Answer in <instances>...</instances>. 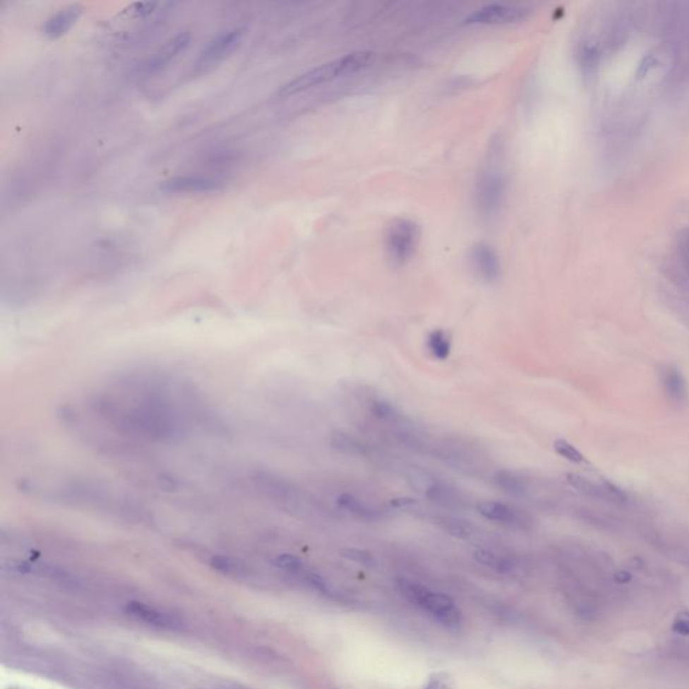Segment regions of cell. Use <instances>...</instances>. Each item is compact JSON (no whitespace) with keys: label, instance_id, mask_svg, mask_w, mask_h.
<instances>
[{"label":"cell","instance_id":"20","mask_svg":"<svg viewBox=\"0 0 689 689\" xmlns=\"http://www.w3.org/2000/svg\"><path fill=\"white\" fill-rule=\"evenodd\" d=\"M664 387L668 396L677 402H684L688 397V387L687 381L680 373L678 369L671 368L666 371L664 377Z\"/></svg>","mask_w":689,"mask_h":689},{"label":"cell","instance_id":"32","mask_svg":"<svg viewBox=\"0 0 689 689\" xmlns=\"http://www.w3.org/2000/svg\"><path fill=\"white\" fill-rule=\"evenodd\" d=\"M426 689H443V685L441 683V680H432L430 683V685Z\"/></svg>","mask_w":689,"mask_h":689},{"label":"cell","instance_id":"18","mask_svg":"<svg viewBox=\"0 0 689 689\" xmlns=\"http://www.w3.org/2000/svg\"><path fill=\"white\" fill-rule=\"evenodd\" d=\"M329 443L332 450L346 455H357V457L366 455V447L362 445L359 439L342 431H332Z\"/></svg>","mask_w":689,"mask_h":689},{"label":"cell","instance_id":"19","mask_svg":"<svg viewBox=\"0 0 689 689\" xmlns=\"http://www.w3.org/2000/svg\"><path fill=\"white\" fill-rule=\"evenodd\" d=\"M337 505L342 510H346V512L359 517V518H364V520H374V518L381 517L380 510L365 505L362 501H359L357 497H354L353 494H349V493L340 494L337 498Z\"/></svg>","mask_w":689,"mask_h":689},{"label":"cell","instance_id":"15","mask_svg":"<svg viewBox=\"0 0 689 689\" xmlns=\"http://www.w3.org/2000/svg\"><path fill=\"white\" fill-rule=\"evenodd\" d=\"M424 496L430 498L431 501L445 508H460L463 503L457 489L451 488L450 485L436 478L433 479L432 485Z\"/></svg>","mask_w":689,"mask_h":689},{"label":"cell","instance_id":"11","mask_svg":"<svg viewBox=\"0 0 689 689\" xmlns=\"http://www.w3.org/2000/svg\"><path fill=\"white\" fill-rule=\"evenodd\" d=\"M190 42H191V34L188 31L178 32L176 35H174L163 43L154 53V56L150 58L147 64V69L152 73L164 69L166 66H169L172 61L186 50Z\"/></svg>","mask_w":689,"mask_h":689},{"label":"cell","instance_id":"27","mask_svg":"<svg viewBox=\"0 0 689 689\" xmlns=\"http://www.w3.org/2000/svg\"><path fill=\"white\" fill-rule=\"evenodd\" d=\"M341 556L344 559L361 563L365 565H371L374 561L373 555L371 552L359 548H344L341 549Z\"/></svg>","mask_w":689,"mask_h":689},{"label":"cell","instance_id":"5","mask_svg":"<svg viewBox=\"0 0 689 689\" xmlns=\"http://www.w3.org/2000/svg\"><path fill=\"white\" fill-rule=\"evenodd\" d=\"M399 587L411 602L421 607L445 628L458 629L462 625V613L450 597L432 592L427 587L409 580H400Z\"/></svg>","mask_w":689,"mask_h":689},{"label":"cell","instance_id":"29","mask_svg":"<svg viewBox=\"0 0 689 689\" xmlns=\"http://www.w3.org/2000/svg\"><path fill=\"white\" fill-rule=\"evenodd\" d=\"M157 6H158V3H151V1L135 3L129 7V10H131V14H135L136 16H144V15L151 14Z\"/></svg>","mask_w":689,"mask_h":689},{"label":"cell","instance_id":"28","mask_svg":"<svg viewBox=\"0 0 689 689\" xmlns=\"http://www.w3.org/2000/svg\"><path fill=\"white\" fill-rule=\"evenodd\" d=\"M275 565L284 570V571H288V573H301V568H303V563L299 558L294 556V555H288V553H284V555H279L276 559H275Z\"/></svg>","mask_w":689,"mask_h":689},{"label":"cell","instance_id":"24","mask_svg":"<svg viewBox=\"0 0 689 689\" xmlns=\"http://www.w3.org/2000/svg\"><path fill=\"white\" fill-rule=\"evenodd\" d=\"M441 527L445 529L450 536L457 537L460 540H466L473 534V525L469 524L467 521H463L460 518H442L441 520Z\"/></svg>","mask_w":689,"mask_h":689},{"label":"cell","instance_id":"26","mask_svg":"<svg viewBox=\"0 0 689 689\" xmlns=\"http://www.w3.org/2000/svg\"><path fill=\"white\" fill-rule=\"evenodd\" d=\"M553 448H555V451L559 454L560 457H563L564 460H567L568 462H573V463H582V462H585L583 454L575 445L568 443L564 439L555 441Z\"/></svg>","mask_w":689,"mask_h":689},{"label":"cell","instance_id":"22","mask_svg":"<svg viewBox=\"0 0 689 689\" xmlns=\"http://www.w3.org/2000/svg\"><path fill=\"white\" fill-rule=\"evenodd\" d=\"M474 559L477 560L479 564L493 568L500 573L510 571L513 567V563L506 558L498 556L497 553L488 551V549H477L474 552Z\"/></svg>","mask_w":689,"mask_h":689},{"label":"cell","instance_id":"3","mask_svg":"<svg viewBox=\"0 0 689 689\" xmlns=\"http://www.w3.org/2000/svg\"><path fill=\"white\" fill-rule=\"evenodd\" d=\"M376 59L371 52H357L335 58L323 65H319L307 72L301 73L298 77L288 81L287 84L279 89V96L289 97L313 89L316 86L331 83L344 76H352L369 68Z\"/></svg>","mask_w":689,"mask_h":689},{"label":"cell","instance_id":"31","mask_svg":"<svg viewBox=\"0 0 689 689\" xmlns=\"http://www.w3.org/2000/svg\"><path fill=\"white\" fill-rule=\"evenodd\" d=\"M417 503V500L415 498H411V497H397V498L390 500V506H393L396 509L408 508V506H415Z\"/></svg>","mask_w":689,"mask_h":689},{"label":"cell","instance_id":"7","mask_svg":"<svg viewBox=\"0 0 689 689\" xmlns=\"http://www.w3.org/2000/svg\"><path fill=\"white\" fill-rule=\"evenodd\" d=\"M245 29L227 30L220 32L212 41L202 49L198 59L196 62V69L198 72L208 71L210 68L229 57L230 54L240 46L244 38Z\"/></svg>","mask_w":689,"mask_h":689},{"label":"cell","instance_id":"21","mask_svg":"<svg viewBox=\"0 0 689 689\" xmlns=\"http://www.w3.org/2000/svg\"><path fill=\"white\" fill-rule=\"evenodd\" d=\"M427 347L433 359L445 361L451 354L453 342L448 332L441 329L431 331L427 337Z\"/></svg>","mask_w":689,"mask_h":689},{"label":"cell","instance_id":"4","mask_svg":"<svg viewBox=\"0 0 689 689\" xmlns=\"http://www.w3.org/2000/svg\"><path fill=\"white\" fill-rule=\"evenodd\" d=\"M508 179L498 152L491 151L489 160L478 172L474 187V202L478 213L491 218L498 215L506 198Z\"/></svg>","mask_w":689,"mask_h":689},{"label":"cell","instance_id":"10","mask_svg":"<svg viewBox=\"0 0 689 689\" xmlns=\"http://www.w3.org/2000/svg\"><path fill=\"white\" fill-rule=\"evenodd\" d=\"M470 264L474 273L485 283H494L501 276V261L491 245L478 243L470 249Z\"/></svg>","mask_w":689,"mask_h":689},{"label":"cell","instance_id":"9","mask_svg":"<svg viewBox=\"0 0 689 689\" xmlns=\"http://www.w3.org/2000/svg\"><path fill=\"white\" fill-rule=\"evenodd\" d=\"M126 613L136 621H140L148 626L162 630H179L184 628V622L181 618L174 616L167 610L147 603L129 602L126 606Z\"/></svg>","mask_w":689,"mask_h":689},{"label":"cell","instance_id":"13","mask_svg":"<svg viewBox=\"0 0 689 689\" xmlns=\"http://www.w3.org/2000/svg\"><path fill=\"white\" fill-rule=\"evenodd\" d=\"M83 7L80 4H71L65 8L59 10L58 13L52 15L43 26V34L50 40H57L64 37L73 26L77 23L78 18L81 16Z\"/></svg>","mask_w":689,"mask_h":689},{"label":"cell","instance_id":"33","mask_svg":"<svg viewBox=\"0 0 689 689\" xmlns=\"http://www.w3.org/2000/svg\"><path fill=\"white\" fill-rule=\"evenodd\" d=\"M227 689H248V688H244V687H241V685H229V687H227Z\"/></svg>","mask_w":689,"mask_h":689},{"label":"cell","instance_id":"8","mask_svg":"<svg viewBox=\"0 0 689 689\" xmlns=\"http://www.w3.org/2000/svg\"><path fill=\"white\" fill-rule=\"evenodd\" d=\"M529 11L525 7L513 4H488L466 18V25L472 26H503L525 20Z\"/></svg>","mask_w":689,"mask_h":689},{"label":"cell","instance_id":"23","mask_svg":"<svg viewBox=\"0 0 689 689\" xmlns=\"http://www.w3.org/2000/svg\"><path fill=\"white\" fill-rule=\"evenodd\" d=\"M675 258L677 265L689 277V228L681 230L676 239Z\"/></svg>","mask_w":689,"mask_h":689},{"label":"cell","instance_id":"30","mask_svg":"<svg viewBox=\"0 0 689 689\" xmlns=\"http://www.w3.org/2000/svg\"><path fill=\"white\" fill-rule=\"evenodd\" d=\"M673 630L683 635H689V614L680 616L673 623Z\"/></svg>","mask_w":689,"mask_h":689},{"label":"cell","instance_id":"6","mask_svg":"<svg viewBox=\"0 0 689 689\" xmlns=\"http://www.w3.org/2000/svg\"><path fill=\"white\" fill-rule=\"evenodd\" d=\"M420 229L417 222L408 218L393 220L385 232L384 246L392 264L405 265L417 252Z\"/></svg>","mask_w":689,"mask_h":689},{"label":"cell","instance_id":"25","mask_svg":"<svg viewBox=\"0 0 689 689\" xmlns=\"http://www.w3.org/2000/svg\"><path fill=\"white\" fill-rule=\"evenodd\" d=\"M371 412L376 419L381 421H400L404 417L397 412V409L385 400H373L371 402Z\"/></svg>","mask_w":689,"mask_h":689},{"label":"cell","instance_id":"12","mask_svg":"<svg viewBox=\"0 0 689 689\" xmlns=\"http://www.w3.org/2000/svg\"><path fill=\"white\" fill-rule=\"evenodd\" d=\"M222 187V184L203 176H175L160 185V190L166 193H210Z\"/></svg>","mask_w":689,"mask_h":689},{"label":"cell","instance_id":"17","mask_svg":"<svg viewBox=\"0 0 689 689\" xmlns=\"http://www.w3.org/2000/svg\"><path fill=\"white\" fill-rule=\"evenodd\" d=\"M497 488L501 489L503 493L513 496V497H524L528 491V486L524 478L510 470H498L493 478Z\"/></svg>","mask_w":689,"mask_h":689},{"label":"cell","instance_id":"14","mask_svg":"<svg viewBox=\"0 0 689 689\" xmlns=\"http://www.w3.org/2000/svg\"><path fill=\"white\" fill-rule=\"evenodd\" d=\"M567 482L576 489L579 493L589 496L592 498H609L614 497V500H618V488L613 485L611 482L604 481L603 484H594L587 478L577 475V474L570 473L565 475Z\"/></svg>","mask_w":689,"mask_h":689},{"label":"cell","instance_id":"2","mask_svg":"<svg viewBox=\"0 0 689 689\" xmlns=\"http://www.w3.org/2000/svg\"><path fill=\"white\" fill-rule=\"evenodd\" d=\"M34 491L42 493L44 498L56 500V503L72 505L74 508L93 510L109 517L127 518L131 521H142L147 517L136 503H131L109 486L93 481L69 479Z\"/></svg>","mask_w":689,"mask_h":689},{"label":"cell","instance_id":"1","mask_svg":"<svg viewBox=\"0 0 689 689\" xmlns=\"http://www.w3.org/2000/svg\"><path fill=\"white\" fill-rule=\"evenodd\" d=\"M181 383L162 378L127 380L90 404L95 415L123 436L148 442L184 439L205 415Z\"/></svg>","mask_w":689,"mask_h":689},{"label":"cell","instance_id":"16","mask_svg":"<svg viewBox=\"0 0 689 689\" xmlns=\"http://www.w3.org/2000/svg\"><path fill=\"white\" fill-rule=\"evenodd\" d=\"M477 510L482 517L490 521L501 522V524H515L517 522V512L505 505L497 501H482L477 505Z\"/></svg>","mask_w":689,"mask_h":689}]
</instances>
